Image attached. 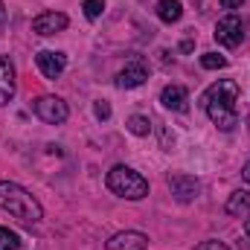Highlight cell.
Listing matches in <instances>:
<instances>
[{
	"label": "cell",
	"mask_w": 250,
	"mask_h": 250,
	"mask_svg": "<svg viewBox=\"0 0 250 250\" xmlns=\"http://www.w3.org/2000/svg\"><path fill=\"white\" fill-rule=\"evenodd\" d=\"M32 111H35V117L38 120H44L47 125H62L67 120V102L59 99V96H38L35 102H32Z\"/></svg>",
	"instance_id": "cell-4"
},
{
	"label": "cell",
	"mask_w": 250,
	"mask_h": 250,
	"mask_svg": "<svg viewBox=\"0 0 250 250\" xmlns=\"http://www.w3.org/2000/svg\"><path fill=\"white\" fill-rule=\"evenodd\" d=\"M248 128H250V117H248Z\"/></svg>",
	"instance_id": "cell-25"
},
{
	"label": "cell",
	"mask_w": 250,
	"mask_h": 250,
	"mask_svg": "<svg viewBox=\"0 0 250 250\" xmlns=\"http://www.w3.org/2000/svg\"><path fill=\"white\" fill-rule=\"evenodd\" d=\"M0 18H3V0H0Z\"/></svg>",
	"instance_id": "cell-24"
},
{
	"label": "cell",
	"mask_w": 250,
	"mask_h": 250,
	"mask_svg": "<svg viewBox=\"0 0 250 250\" xmlns=\"http://www.w3.org/2000/svg\"><path fill=\"white\" fill-rule=\"evenodd\" d=\"M93 111H96V117H99V120H108V117H111V105H108V102H102V99L96 102V108H93Z\"/></svg>",
	"instance_id": "cell-20"
},
{
	"label": "cell",
	"mask_w": 250,
	"mask_h": 250,
	"mask_svg": "<svg viewBox=\"0 0 250 250\" xmlns=\"http://www.w3.org/2000/svg\"><path fill=\"white\" fill-rule=\"evenodd\" d=\"M215 41H218L221 47H227V50L239 47V44L245 41V23H242V18H239V15L221 18V21L215 23Z\"/></svg>",
	"instance_id": "cell-5"
},
{
	"label": "cell",
	"mask_w": 250,
	"mask_h": 250,
	"mask_svg": "<svg viewBox=\"0 0 250 250\" xmlns=\"http://www.w3.org/2000/svg\"><path fill=\"white\" fill-rule=\"evenodd\" d=\"M201 67H204V70H224V67H227V59L218 56V53H204V56H201Z\"/></svg>",
	"instance_id": "cell-17"
},
{
	"label": "cell",
	"mask_w": 250,
	"mask_h": 250,
	"mask_svg": "<svg viewBox=\"0 0 250 250\" xmlns=\"http://www.w3.org/2000/svg\"><path fill=\"white\" fill-rule=\"evenodd\" d=\"M242 178H245V181H248V184H250V160H248V163H245V169H242Z\"/></svg>",
	"instance_id": "cell-22"
},
{
	"label": "cell",
	"mask_w": 250,
	"mask_h": 250,
	"mask_svg": "<svg viewBox=\"0 0 250 250\" xmlns=\"http://www.w3.org/2000/svg\"><path fill=\"white\" fill-rule=\"evenodd\" d=\"M146 79H148V67H146L143 62H131V64H125L123 70L117 73V87L131 90V87L146 84Z\"/></svg>",
	"instance_id": "cell-9"
},
{
	"label": "cell",
	"mask_w": 250,
	"mask_h": 250,
	"mask_svg": "<svg viewBox=\"0 0 250 250\" xmlns=\"http://www.w3.org/2000/svg\"><path fill=\"white\" fill-rule=\"evenodd\" d=\"M0 209L29 227L44 218V209L35 201V195H29L21 184H12V181H0Z\"/></svg>",
	"instance_id": "cell-2"
},
{
	"label": "cell",
	"mask_w": 250,
	"mask_h": 250,
	"mask_svg": "<svg viewBox=\"0 0 250 250\" xmlns=\"http://www.w3.org/2000/svg\"><path fill=\"white\" fill-rule=\"evenodd\" d=\"M128 131H131V134H137V137H148V131H151L148 117H140V114L128 117Z\"/></svg>",
	"instance_id": "cell-15"
},
{
	"label": "cell",
	"mask_w": 250,
	"mask_h": 250,
	"mask_svg": "<svg viewBox=\"0 0 250 250\" xmlns=\"http://www.w3.org/2000/svg\"><path fill=\"white\" fill-rule=\"evenodd\" d=\"M160 102H163V108H169V111L187 114V111H189L187 87H181V84H166V87H163V93H160Z\"/></svg>",
	"instance_id": "cell-12"
},
{
	"label": "cell",
	"mask_w": 250,
	"mask_h": 250,
	"mask_svg": "<svg viewBox=\"0 0 250 250\" xmlns=\"http://www.w3.org/2000/svg\"><path fill=\"white\" fill-rule=\"evenodd\" d=\"M105 184H108V189H111L114 195H120L125 201H143V198L148 195V181H146L140 172L128 169V166H114V169L108 172Z\"/></svg>",
	"instance_id": "cell-3"
},
{
	"label": "cell",
	"mask_w": 250,
	"mask_h": 250,
	"mask_svg": "<svg viewBox=\"0 0 250 250\" xmlns=\"http://www.w3.org/2000/svg\"><path fill=\"white\" fill-rule=\"evenodd\" d=\"M15 90H18L15 64L9 62V56H0V108L15 99Z\"/></svg>",
	"instance_id": "cell-8"
},
{
	"label": "cell",
	"mask_w": 250,
	"mask_h": 250,
	"mask_svg": "<svg viewBox=\"0 0 250 250\" xmlns=\"http://www.w3.org/2000/svg\"><path fill=\"white\" fill-rule=\"evenodd\" d=\"M67 15L64 12H44V15H38L35 21H32V32L35 35H56V32H64L67 29Z\"/></svg>",
	"instance_id": "cell-6"
},
{
	"label": "cell",
	"mask_w": 250,
	"mask_h": 250,
	"mask_svg": "<svg viewBox=\"0 0 250 250\" xmlns=\"http://www.w3.org/2000/svg\"><path fill=\"white\" fill-rule=\"evenodd\" d=\"M195 250H230V248H227L224 242H215V239H209V242H201Z\"/></svg>",
	"instance_id": "cell-19"
},
{
	"label": "cell",
	"mask_w": 250,
	"mask_h": 250,
	"mask_svg": "<svg viewBox=\"0 0 250 250\" xmlns=\"http://www.w3.org/2000/svg\"><path fill=\"white\" fill-rule=\"evenodd\" d=\"M18 248H21V239H18V233H12V230L0 227V250H18Z\"/></svg>",
	"instance_id": "cell-18"
},
{
	"label": "cell",
	"mask_w": 250,
	"mask_h": 250,
	"mask_svg": "<svg viewBox=\"0 0 250 250\" xmlns=\"http://www.w3.org/2000/svg\"><path fill=\"white\" fill-rule=\"evenodd\" d=\"M227 212L236 215V218H245L248 215L250 212V192L248 189H239V192H233L227 198Z\"/></svg>",
	"instance_id": "cell-14"
},
{
	"label": "cell",
	"mask_w": 250,
	"mask_h": 250,
	"mask_svg": "<svg viewBox=\"0 0 250 250\" xmlns=\"http://www.w3.org/2000/svg\"><path fill=\"white\" fill-rule=\"evenodd\" d=\"M35 64H38V70L47 79H59L64 73V67H67V56L64 53H53V50H41L35 56Z\"/></svg>",
	"instance_id": "cell-11"
},
{
	"label": "cell",
	"mask_w": 250,
	"mask_h": 250,
	"mask_svg": "<svg viewBox=\"0 0 250 250\" xmlns=\"http://www.w3.org/2000/svg\"><path fill=\"white\" fill-rule=\"evenodd\" d=\"M224 9H242V0H221Z\"/></svg>",
	"instance_id": "cell-21"
},
{
	"label": "cell",
	"mask_w": 250,
	"mask_h": 250,
	"mask_svg": "<svg viewBox=\"0 0 250 250\" xmlns=\"http://www.w3.org/2000/svg\"><path fill=\"white\" fill-rule=\"evenodd\" d=\"M245 230H248V236H250V212H248V221H245Z\"/></svg>",
	"instance_id": "cell-23"
},
{
	"label": "cell",
	"mask_w": 250,
	"mask_h": 250,
	"mask_svg": "<svg viewBox=\"0 0 250 250\" xmlns=\"http://www.w3.org/2000/svg\"><path fill=\"white\" fill-rule=\"evenodd\" d=\"M236 102H239V84L233 79H221L212 87H207V93L201 96V105L207 111V117L215 123L218 131H233L239 125L236 114Z\"/></svg>",
	"instance_id": "cell-1"
},
{
	"label": "cell",
	"mask_w": 250,
	"mask_h": 250,
	"mask_svg": "<svg viewBox=\"0 0 250 250\" xmlns=\"http://www.w3.org/2000/svg\"><path fill=\"white\" fill-rule=\"evenodd\" d=\"M169 189H172V195H175L181 204H189V201L198 198L201 184H198L195 178H189V175H169Z\"/></svg>",
	"instance_id": "cell-10"
},
{
	"label": "cell",
	"mask_w": 250,
	"mask_h": 250,
	"mask_svg": "<svg viewBox=\"0 0 250 250\" xmlns=\"http://www.w3.org/2000/svg\"><path fill=\"white\" fill-rule=\"evenodd\" d=\"M108 250H146L148 248V236L146 233H137V230H123L117 236H111L105 242Z\"/></svg>",
	"instance_id": "cell-7"
},
{
	"label": "cell",
	"mask_w": 250,
	"mask_h": 250,
	"mask_svg": "<svg viewBox=\"0 0 250 250\" xmlns=\"http://www.w3.org/2000/svg\"><path fill=\"white\" fill-rule=\"evenodd\" d=\"M82 9H84V18L87 21H99L102 12H105V0H84Z\"/></svg>",
	"instance_id": "cell-16"
},
{
	"label": "cell",
	"mask_w": 250,
	"mask_h": 250,
	"mask_svg": "<svg viewBox=\"0 0 250 250\" xmlns=\"http://www.w3.org/2000/svg\"><path fill=\"white\" fill-rule=\"evenodd\" d=\"M157 18L163 23H178L184 18V6L181 0H157Z\"/></svg>",
	"instance_id": "cell-13"
}]
</instances>
